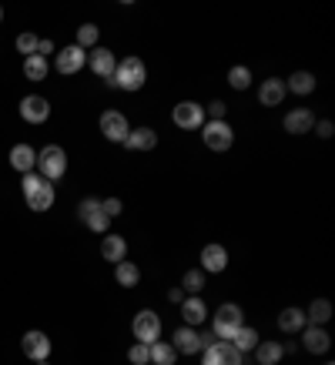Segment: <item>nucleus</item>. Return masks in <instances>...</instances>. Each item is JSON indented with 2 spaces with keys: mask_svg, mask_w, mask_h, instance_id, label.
Here are the masks:
<instances>
[{
  "mask_svg": "<svg viewBox=\"0 0 335 365\" xmlns=\"http://www.w3.org/2000/svg\"><path fill=\"white\" fill-rule=\"evenodd\" d=\"M114 88H121V91H141L144 88V81H148V71H144V61L141 57H124L118 67H114Z\"/></svg>",
  "mask_w": 335,
  "mask_h": 365,
  "instance_id": "1",
  "label": "nucleus"
},
{
  "mask_svg": "<svg viewBox=\"0 0 335 365\" xmlns=\"http://www.w3.org/2000/svg\"><path fill=\"white\" fill-rule=\"evenodd\" d=\"M24 198L31 205V212H47L54 205V184L41 174H24Z\"/></svg>",
  "mask_w": 335,
  "mask_h": 365,
  "instance_id": "2",
  "label": "nucleus"
},
{
  "mask_svg": "<svg viewBox=\"0 0 335 365\" xmlns=\"http://www.w3.org/2000/svg\"><path fill=\"white\" fill-rule=\"evenodd\" d=\"M37 165H41V178L57 181V178H64V171H67V154L57 144H47L44 151L37 154Z\"/></svg>",
  "mask_w": 335,
  "mask_h": 365,
  "instance_id": "3",
  "label": "nucleus"
},
{
  "mask_svg": "<svg viewBox=\"0 0 335 365\" xmlns=\"http://www.w3.org/2000/svg\"><path fill=\"white\" fill-rule=\"evenodd\" d=\"M201 137H205V148L208 151H228L231 144H235V131H231L225 121H208L201 124Z\"/></svg>",
  "mask_w": 335,
  "mask_h": 365,
  "instance_id": "4",
  "label": "nucleus"
},
{
  "mask_svg": "<svg viewBox=\"0 0 335 365\" xmlns=\"http://www.w3.org/2000/svg\"><path fill=\"white\" fill-rule=\"evenodd\" d=\"M245 322H242V308L238 305H221L218 312H214V335L218 338H231V335L242 329Z\"/></svg>",
  "mask_w": 335,
  "mask_h": 365,
  "instance_id": "5",
  "label": "nucleus"
},
{
  "mask_svg": "<svg viewBox=\"0 0 335 365\" xmlns=\"http://www.w3.org/2000/svg\"><path fill=\"white\" fill-rule=\"evenodd\" d=\"M135 338L137 342H144V345H151V342H158L161 338V319L154 315L151 308H144V312H137L135 315Z\"/></svg>",
  "mask_w": 335,
  "mask_h": 365,
  "instance_id": "6",
  "label": "nucleus"
},
{
  "mask_svg": "<svg viewBox=\"0 0 335 365\" xmlns=\"http://www.w3.org/2000/svg\"><path fill=\"white\" fill-rule=\"evenodd\" d=\"M101 135H104L107 141H114V144H124L128 135H131L128 118H124L121 111H104V114H101Z\"/></svg>",
  "mask_w": 335,
  "mask_h": 365,
  "instance_id": "7",
  "label": "nucleus"
},
{
  "mask_svg": "<svg viewBox=\"0 0 335 365\" xmlns=\"http://www.w3.org/2000/svg\"><path fill=\"white\" fill-rule=\"evenodd\" d=\"M20 118L27 124H44L50 118V101H47L44 94H27L20 101Z\"/></svg>",
  "mask_w": 335,
  "mask_h": 365,
  "instance_id": "8",
  "label": "nucleus"
},
{
  "mask_svg": "<svg viewBox=\"0 0 335 365\" xmlns=\"http://www.w3.org/2000/svg\"><path fill=\"white\" fill-rule=\"evenodd\" d=\"M171 118H175V124H178L182 131H198L201 124H205V111H201V104H195V101H182V104L171 111Z\"/></svg>",
  "mask_w": 335,
  "mask_h": 365,
  "instance_id": "9",
  "label": "nucleus"
},
{
  "mask_svg": "<svg viewBox=\"0 0 335 365\" xmlns=\"http://www.w3.org/2000/svg\"><path fill=\"white\" fill-rule=\"evenodd\" d=\"M20 349H24V355H27L31 362H47V355H50V338L34 329V332H27L20 338Z\"/></svg>",
  "mask_w": 335,
  "mask_h": 365,
  "instance_id": "10",
  "label": "nucleus"
},
{
  "mask_svg": "<svg viewBox=\"0 0 335 365\" xmlns=\"http://www.w3.org/2000/svg\"><path fill=\"white\" fill-rule=\"evenodd\" d=\"M201 365H242V352L231 342H214L212 349H205V362Z\"/></svg>",
  "mask_w": 335,
  "mask_h": 365,
  "instance_id": "11",
  "label": "nucleus"
},
{
  "mask_svg": "<svg viewBox=\"0 0 335 365\" xmlns=\"http://www.w3.org/2000/svg\"><path fill=\"white\" fill-rule=\"evenodd\" d=\"M228 268V252L221 248V245H205L201 248V272H225Z\"/></svg>",
  "mask_w": 335,
  "mask_h": 365,
  "instance_id": "12",
  "label": "nucleus"
},
{
  "mask_svg": "<svg viewBox=\"0 0 335 365\" xmlns=\"http://www.w3.org/2000/svg\"><path fill=\"white\" fill-rule=\"evenodd\" d=\"M84 64H88V54H84L77 44L57 50V71H61V74H77Z\"/></svg>",
  "mask_w": 335,
  "mask_h": 365,
  "instance_id": "13",
  "label": "nucleus"
},
{
  "mask_svg": "<svg viewBox=\"0 0 335 365\" xmlns=\"http://www.w3.org/2000/svg\"><path fill=\"white\" fill-rule=\"evenodd\" d=\"M88 64H91V71L97 77H104V81H111L114 77V67H118V61H114V54L107 50V47H94L91 57H88Z\"/></svg>",
  "mask_w": 335,
  "mask_h": 365,
  "instance_id": "14",
  "label": "nucleus"
},
{
  "mask_svg": "<svg viewBox=\"0 0 335 365\" xmlns=\"http://www.w3.org/2000/svg\"><path fill=\"white\" fill-rule=\"evenodd\" d=\"M302 345L312 352V355H322V352H329L332 338H329V332H325L322 325H308V329H302Z\"/></svg>",
  "mask_w": 335,
  "mask_h": 365,
  "instance_id": "15",
  "label": "nucleus"
},
{
  "mask_svg": "<svg viewBox=\"0 0 335 365\" xmlns=\"http://www.w3.org/2000/svg\"><path fill=\"white\" fill-rule=\"evenodd\" d=\"M312 124H315V114L308 107H295L285 114V131L289 135H305V131H312Z\"/></svg>",
  "mask_w": 335,
  "mask_h": 365,
  "instance_id": "16",
  "label": "nucleus"
},
{
  "mask_svg": "<svg viewBox=\"0 0 335 365\" xmlns=\"http://www.w3.org/2000/svg\"><path fill=\"white\" fill-rule=\"evenodd\" d=\"M34 165H37V151H34L31 144H14V148H11V167H14V171L31 174Z\"/></svg>",
  "mask_w": 335,
  "mask_h": 365,
  "instance_id": "17",
  "label": "nucleus"
},
{
  "mask_svg": "<svg viewBox=\"0 0 335 365\" xmlns=\"http://www.w3.org/2000/svg\"><path fill=\"white\" fill-rule=\"evenodd\" d=\"M175 352H182V355H195L201 352V335L191 329V325H184L175 332Z\"/></svg>",
  "mask_w": 335,
  "mask_h": 365,
  "instance_id": "18",
  "label": "nucleus"
},
{
  "mask_svg": "<svg viewBox=\"0 0 335 365\" xmlns=\"http://www.w3.org/2000/svg\"><path fill=\"white\" fill-rule=\"evenodd\" d=\"M101 259L107 261H124L128 259V242H124L121 235H104V242H101Z\"/></svg>",
  "mask_w": 335,
  "mask_h": 365,
  "instance_id": "19",
  "label": "nucleus"
},
{
  "mask_svg": "<svg viewBox=\"0 0 335 365\" xmlns=\"http://www.w3.org/2000/svg\"><path fill=\"white\" fill-rule=\"evenodd\" d=\"M128 151H154V144H158V135H154L151 128H135L131 135H128Z\"/></svg>",
  "mask_w": 335,
  "mask_h": 365,
  "instance_id": "20",
  "label": "nucleus"
},
{
  "mask_svg": "<svg viewBox=\"0 0 335 365\" xmlns=\"http://www.w3.org/2000/svg\"><path fill=\"white\" fill-rule=\"evenodd\" d=\"M282 97H285V81H278V77H268V81L259 88V101L265 107L282 104Z\"/></svg>",
  "mask_w": 335,
  "mask_h": 365,
  "instance_id": "21",
  "label": "nucleus"
},
{
  "mask_svg": "<svg viewBox=\"0 0 335 365\" xmlns=\"http://www.w3.org/2000/svg\"><path fill=\"white\" fill-rule=\"evenodd\" d=\"M182 315L188 325H198V322L208 319V308H205V302H201L198 295H191V298H184L182 302Z\"/></svg>",
  "mask_w": 335,
  "mask_h": 365,
  "instance_id": "22",
  "label": "nucleus"
},
{
  "mask_svg": "<svg viewBox=\"0 0 335 365\" xmlns=\"http://www.w3.org/2000/svg\"><path fill=\"white\" fill-rule=\"evenodd\" d=\"M175 359H178L175 345H168V342H151V345H148V362H154V365H175Z\"/></svg>",
  "mask_w": 335,
  "mask_h": 365,
  "instance_id": "23",
  "label": "nucleus"
},
{
  "mask_svg": "<svg viewBox=\"0 0 335 365\" xmlns=\"http://www.w3.org/2000/svg\"><path fill=\"white\" fill-rule=\"evenodd\" d=\"M114 278H118V285H124V289H135L137 282H141V268H137L135 261H118V268H114Z\"/></svg>",
  "mask_w": 335,
  "mask_h": 365,
  "instance_id": "24",
  "label": "nucleus"
},
{
  "mask_svg": "<svg viewBox=\"0 0 335 365\" xmlns=\"http://www.w3.org/2000/svg\"><path fill=\"white\" fill-rule=\"evenodd\" d=\"M278 329H282V332H302V329H305V312L289 305V308L278 315Z\"/></svg>",
  "mask_w": 335,
  "mask_h": 365,
  "instance_id": "25",
  "label": "nucleus"
},
{
  "mask_svg": "<svg viewBox=\"0 0 335 365\" xmlns=\"http://www.w3.org/2000/svg\"><path fill=\"white\" fill-rule=\"evenodd\" d=\"M255 355H259V365H278L282 355H285V345H278V342H261V345H255Z\"/></svg>",
  "mask_w": 335,
  "mask_h": 365,
  "instance_id": "26",
  "label": "nucleus"
},
{
  "mask_svg": "<svg viewBox=\"0 0 335 365\" xmlns=\"http://www.w3.org/2000/svg\"><path fill=\"white\" fill-rule=\"evenodd\" d=\"M285 91H292V94H312L315 91V77L308 74V71H295V74L289 77V84H285Z\"/></svg>",
  "mask_w": 335,
  "mask_h": 365,
  "instance_id": "27",
  "label": "nucleus"
},
{
  "mask_svg": "<svg viewBox=\"0 0 335 365\" xmlns=\"http://www.w3.org/2000/svg\"><path fill=\"white\" fill-rule=\"evenodd\" d=\"M332 319V302L329 298H315V302L308 305V312H305V322H312V325H322V322Z\"/></svg>",
  "mask_w": 335,
  "mask_h": 365,
  "instance_id": "28",
  "label": "nucleus"
},
{
  "mask_svg": "<svg viewBox=\"0 0 335 365\" xmlns=\"http://www.w3.org/2000/svg\"><path fill=\"white\" fill-rule=\"evenodd\" d=\"M231 345H235L238 352H252L255 345H259V332H255V329H248V325H242L238 332L231 335Z\"/></svg>",
  "mask_w": 335,
  "mask_h": 365,
  "instance_id": "29",
  "label": "nucleus"
},
{
  "mask_svg": "<svg viewBox=\"0 0 335 365\" xmlns=\"http://www.w3.org/2000/svg\"><path fill=\"white\" fill-rule=\"evenodd\" d=\"M228 84L235 88V91H245V88H252V71L248 67H242V64H235L228 71Z\"/></svg>",
  "mask_w": 335,
  "mask_h": 365,
  "instance_id": "30",
  "label": "nucleus"
},
{
  "mask_svg": "<svg viewBox=\"0 0 335 365\" xmlns=\"http://www.w3.org/2000/svg\"><path fill=\"white\" fill-rule=\"evenodd\" d=\"M24 74L31 77V81H44L47 77V61L41 57V54H31L27 64H24Z\"/></svg>",
  "mask_w": 335,
  "mask_h": 365,
  "instance_id": "31",
  "label": "nucleus"
},
{
  "mask_svg": "<svg viewBox=\"0 0 335 365\" xmlns=\"http://www.w3.org/2000/svg\"><path fill=\"white\" fill-rule=\"evenodd\" d=\"M184 291H191V295H198L201 289H205V272L201 268H191V272H184Z\"/></svg>",
  "mask_w": 335,
  "mask_h": 365,
  "instance_id": "32",
  "label": "nucleus"
},
{
  "mask_svg": "<svg viewBox=\"0 0 335 365\" xmlns=\"http://www.w3.org/2000/svg\"><path fill=\"white\" fill-rule=\"evenodd\" d=\"M97 37H101V34H97L94 24H81V31H77V47H81V50H84V47H94Z\"/></svg>",
  "mask_w": 335,
  "mask_h": 365,
  "instance_id": "33",
  "label": "nucleus"
},
{
  "mask_svg": "<svg viewBox=\"0 0 335 365\" xmlns=\"http://www.w3.org/2000/svg\"><path fill=\"white\" fill-rule=\"evenodd\" d=\"M17 50H20L24 57L37 54V37H34V34H17Z\"/></svg>",
  "mask_w": 335,
  "mask_h": 365,
  "instance_id": "34",
  "label": "nucleus"
},
{
  "mask_svg": "<svg viewBox=\"0 0 335 365\" xmlns=\"http://www.w3.org/2000/svg\"><path fill=\"white\" fill-rule=\"evenodd\" d=\"M84 225H88V228H91V231H97V235H101V231H107V228H111V218H107V214L101 212V208H97V212H94L91 218L84 221Z\"/></svg>",
  "mask_w": 335,
  "mask_h": 365,
  "instance_id": "35",
  "label": "nucleus"
},
{
  "mask_svg": "<svg viewBox=\"0 0 335 365\" xmlns=\"http://www.w3.org/2000/svg\"><path fill=\"white\" fill-rule=\"evenodd\" d=\"M128 359L135 365H148V345H144V342H135V345L128 349Z\"/></svg>",
  "mask_w": 335,
  "mask_h": 365,
  "instance_id": "36",
  "label": "nucleus"
},
{
  "mask_svg": "<svg viewBox=\"0 0 335 365\" xmlns=\"http://www.w3.org/2000/svg\"><path fill=\"white\" fill-rule=\"evenodd\" d=\"M97 208H101V201H97V198H84V201H81V208H77L81 221H88V218H91V214L97 212Z\"/></svg>",
  "mask_w": 335,
  "mask_h": 365,
  "instance_id": "37",
  "label": "nucleus"
},
{
  "mask_svg": "<svg viewBox=\"0 0 335 365\" xmlns=\"http://www.w3.org/2000/svg\"><path fill=\"white\" fill-rule=\"evenodd\" d=\"M101 212H104L107 218H118V214H121V201H118V198H107V201H101Z\"/></svg>",
  "mask_w": 335,
  "mask_h": 365,
  "instance_id": "38",
  "label": "nucleus"
},
{
  "mask_svg": "<svg viewBox=\"0 0 335 365\" xmlns=\"http://www.w3.org/2000/svg\"><path fill=\"white\" fill-rule=\"evenodd\" d=\"M312 128L319 131V137H332V135H335V124H332V121H315Z\"/></svg>",
  "mask_w": 335,
  "mask_h": 365,
  "instance_id": "39",
  "label": "nucleus"
},
{
  "mask_svg": "<svg viewBox=\"0 0 335 365\" xmlns=\"http://www.w3.org/2000/svg\"><path fill=\"white\" fill-rule=\"evenodd\" d=\"M208 111H212V121H221V118H225V101H212Z\"/></svg>",
  "mask_w": 335,
  "mask_h": 365,
  "instance_id": "40",
  "label": "nucleus"
},
{
  "mask_svg": "<svg viewBox=\"0 0 335 365\" xmlns=\"http://www.w3.org/2000/svg\"><path fill=\"white\" fill-rule=\"evenodd\" d=\"M37 54H41V57H50V54H54V41H37Z\"/></svg>",
  "mask_w": 335,
  "mask_h": 365,
  "instance_id": "41",
  "label": "nucleus"
},
{
  "mask_svg": "<svg viewBox=\"0 0 335 365\" xmlns=\"http://www.w3.org/2000/svg\"><path fill=\"white\" fill-rule=\"evenodd\" d=\"M168 302H182V289H171V291H168Z\"/></svg>",
  "mask_w": 335,
  "mask_h": 365,
  "instance_id": "42",
  "label": "nucleus"
},
{
  "mask_svg": "<svg viewBox=\"0 0 335 365\" xmlns=\"http://www.w3.org/2000/svg\"><path fill=\"white\" fill-rule=\"evenodd\" d=\"M0 20H4V7H0Z\"/></svg>",
  "mask_w": 335,
  "mask_h": 365,
  "instance_id": "43",
  "label": "nucleus"
},
{
  "mask_svg": "<svg viewBox=\"0 0 335 365\" xmlns=\"http://www.w3.org/2000/svg\"><path fill=\"white\" fill-rule=\"evenodd\" d=\"M41 365H47V362H41Z\"/></svg>",
  "mask_w": 335,
  "mask_h": 365,
  "instance_id": "44",
  "label": "nucleus"
},
{
  "mask_svg": "<svg viewBox=\"0 0 335 365\" xmlns=\"http://www.w3.org/2000/svg\"><path fill=\"white\" fill-rule=\"evenodd\" d=\"M329 365H332V362H329Z\"/></svg>",
  "mask_w": 335,
  "mask_h": 365,
  "instance_id": "45",
  "label": "nucleus"
}]
</instances>
